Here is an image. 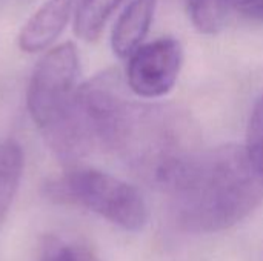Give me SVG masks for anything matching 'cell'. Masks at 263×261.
Listing matches in <instances>:
<instances>
[{
  "label": "cell",
  "instance_id": "9",
  "mask_svg": "<svg viewBox=\"0 0 263 261\" xmlns=\"http://www.w3.org/2000/svg\"><path fill=\"white\" fill-rule=\"evenodd\" d=\"M123 0H79L74 12V31L85 42H96L111 15Z\"/></svg>",
  "mask_w": 263,
  "mask_h": 261
},
{
  "label": "cell",
  "instance_id": "7",
  "mask_svg": "<svg viewBox=\"0 0 263 261\" xmlns=\"http://www.w3.org/2000/svg\"><path fill=\"white\" fill-rule=\"evenodd\" d=\"M157 0H131L117 17L111 31V48L120 58H128L146 37L154 18Z\"/></svg>",
  "mask_w": 263,
  "mask_h": 261
},
{
  "label": "cell",
  "instance_id": "4",
  "mask_svg": "<svg viewBox=\"0 0 263 261\" xmlns=\"http://www.w3.org/2000/svg\"><path fill=\"white\" fill-rule=\"evenodd\" d=\"M79 75L80 58L72 42L49 48L37 62L26 91V108L42 134L69 114L79 89Z\"/></svg>",
  "mask_w": 263,
  "mask_h": 261
},
{
  "label": "cell",
  "instance_id": "13",
  "mask_svg": "<svg viewBox=\"0 0 263 261\" xmlns=\"http://www.w3.org/2000/svg\"><path fill=\"white\" fill-rule=\"evenodd\" d=\"M228 3L237 14L263 22V0H228Z\"/></svg>",
  "mask_w": 263,
  "mask_h": 261
},
{
  "label": "cell",
  "instance_id": "1",
  "mask_svg": "<svg viewBox=\"0 0 263 261\" xmlns=\"http://www.w3.org/2000/svg\"><path fill=\"white\" fill-rule=\"evenodd\" d=\"M156 186L182 231L210 234L236 226L259 206L263 172L245 146L197 148L177 160Z\"/></svg>",
  "mask_w": 263,
  "mask_h": 261
},
{
  "label": "cell",
  "instance_id": "3",
  "mask_svg": "<svg viewBox=\"0 0 263 261\" xmlns=\"http://www.w3.org/2000/svg\"><path fill=\"white\" fill-rule=\"evenodd\" d=\"M45 192L54 202L82 206L125 231H140L148 222V206L139 189L94 168L69 166L46 183Z\"/></svg>",
  "mask_w": 263,
  "mask_h": 261
},
{
  "label": "cell",
  "instance_id": "8",
  "mask_svg": "<svg viewBox=\"0 0 263 261\" xmlns=\"http://www.w3.org/2000/svg\"><path fill=\"white\" fill-rule=\"evenodd\" d=\"M25 168V154L15 138L0 143V223L6 218L17 195Z\"/></svg>",
  "mask_w": 263,
  "mask_h": 261
},
{
  "label": "cell",
  "instance_id": "11",
  "mask_svg": "<svg viewBox=\"0 0 263 261\" xmlns=\"http://www.w3.org/2000/svg\"><path fill=\"white\" fill-rule=\"evenodd\" d=\"M186 11L200 34L214 35L225 28L231 8L228 0H186Z\"/></svg>",
  "mask_w": 263,
  "mask_h": 261
},
{
  "label": "cell",
  "instance_id": "2",
  "mask_svg": "<svg viewBox=\"0 0 263 261\" xmlns=\"http://www.w3.org/2000/svg\"><path fill=\"white\" fill-rule=\"evenodd\" d=\"M111 152L154 185L182 157L197 149L191 117L171 105L128 100Z\"/></svg>",
  "mask_w": 263,
  "mask_h": 261
},
{
  "label": "cell",
  "instance_id": "10",
  "mask_svg": "<svg viewBox=\"0 0 263 261\" xmlns=\"http://www.w3.org/2000/svg\"><path fill=\"white\" fill-rule=\"evenodd\" d=\"M37 261H99V258L82 240L51 234L40 243Z\"/></svg>",
  "mask_w": 263,
  "mask_h": 261
},
{
  "label": "cell",
  "instance_id": "12",
  "mask_svg": "<svg viewBox=\"0 0 263 261\" xmlns=\"http://www.w3.org/2000/svg\"><path fill=\"white\" fill-rule=\"evenodd\" d=\"M245 148L253 163L263 172V94L251 111Z\"/></svg>",
  "mask_w": 263,
  "mask_h": 261
},
{
  "label": "cell",
  "instance_id": "5",
  "mask_svg": "<svg viewBox=\"0 0 263 261\" xmlns=\"http://www.w3.org/2000/svg\"><path fill=\"white\" fill-rule=\"evenodd\" d=\"M183 65V48L173 37L142 43L129 57L126 85L137 97L160 98L173 91Z\"/></svg>",
  "mask_w": 263,
  "mask_h": 261
},
{
  "label": "cell",
  "instance_id": "6",
  "mask_svg": "<svg viewBox=\"0 0 263 261\" xmlns=\"http://www.w3.org/2000/svg\"><path fill=\"white\" fill-rule=\"evenodd\" d=\"M79 0H46L22 26L17 43L23 52L49 49L74 17Z\"/></svg>",
  "mask_w": 263,
  "mask_h": 261
}]
</instances>
